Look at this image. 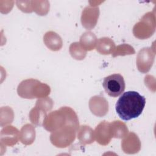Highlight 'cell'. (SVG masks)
I'll use <instances>...</instances> for the list:
<instances>
[{"instance_id":"1","label":"cell","mask_w":156,"mask_h":156,"mask_svg":"<svg viewBox=\"0 0 156 156\" xmlns=\"http://www.w3.org/2000/svg\"><path fill=\"white\" fill-rule=\"evenodd\" d=\"M145 104L144 96L137 91H128L119 97L116 103L115 110L121 119L129 121L138 118L142 113Z\"/></svg>"},{"instance_id":"2","label":"cell","mask_w":156,"mask_h":156,"mask_svg":"<svg viewBox=\"0 0 156 156\" xmlns=\"http://www.w3.org/2000/svg\"><path fill=\"white\" fill-rule=\"evenodd\" d=\"M68 124L79 129V120L76 114L71 108L67 107L51 112L46 116L43 122V127L52 132Z\"/></svg>"},{"instance_id":"3","label":"cell","mask_w":156,"mask_h":156,"mask_svg":"<svg viewBox=\"0 0 156 156\" xmlns=\"http://www.w3.org/2000/svg\"><path fill=\"white\" fill-rule=\"evenodd\" d=\"M50 87L36 79H30L22 81L18 85L17 92L23 98H43L49 94Z\"/></svg>"},{"instance_id":"4","label":"cell","mask_w":156,"mask_h":156,"mask_svg":"<svg viewBox=\"0 0 156 156\" xmlns=\"http://www.w3.org/2000/svg\"><path fill=\"white\" fill-rule=\"evenodd\" d=\"M77 130L72 125H65L62 128L52 132L50 136V140L52 144L57 147H66L74 140L76 132Z\"/></svg>"},{"instance_id":"5","label":"cell","mask_w":156,"mask_h":156,"mask_svg":"<svg viewBox=\"0 0 156 156\" xmlns=\"http://www.w3.org/2000/svg\"><path fill=\"white\" fill-rule=\"evenodd\" d=\"M155 29V22L154 15H152V13L149 12L145 14L140 21L134 26L133 33L136 38L145 39L152 35Z\"/></svg>"},{"instance_id":"6","label":"cell","mask_w":156,"mask_h":156,"mask_svg":"<svg viewBox=\"0 0 156 156\" xmlns=\"http://www.w3.org/2000/svg\"><path fill=\"white\" fill-rule=\"evenodd\" d=\"M105 92L111 97L116 98L121 95L125 90L124 77L119 74H113L105 77L102 82Z\"/></svg>"},{"instance_id":"7","label":"cell","mask_w":156,"mask_h":156,"mask_svg":"<svg viewBox=\"0 0 156 156\" xmlns=\"http://www.w3.org/2000/svg\"><path fill=\"white\" fill-rule=\"evenodd\" d=\"M155 52L150 48H144L141 49L136 57L138 69L142 73H147L154 61Z\"/></svg>"},{"instance_id":"8","label":"cell","mask_w":156,"mask_h":156,"mask_svg":"<svg viewBox=\"0 0 156 156\" xmlns=\"http://www.w3.org/2000/svg\"><path fill=\"white\" fill-rule=\"evenodd\" d=\"M94 138L97 143L102 146L107 145L113 138L110 129V124L105 121H102L96 127L94 132Z\"/></svg>"},{"instance_id":"9","label":"cell","mask_w":156,"mask_h":156,"mask_svg":"<svg viewBox=\"0 0 156 156\" xmlns=\"http://www.w3.org/2000/svg\"><path fill=\"white\" fill-rule=\"evenodd\" d=\"M99 15L98 7H87L82 11L81 16V22L82 26L87 29L94 28L97 23Z\"/></svg>"},{"instance_id":"10","label":"cell","mask_w":156,"mask_h":156,"mask_svg":"<svg viewBox=\"0 0 156 156\" xmlns=\"http://www.w3.org/2000/svg\"><path fill=\"white\" fill-rule=\"evenodd\" d=\"M89 107L94 115L101 117L107 114L108 110V102L104 97L95 96L89 101Z\"/></svg>"},{"instance_id":"11","label":"cell","mask_w":156,"mask_h":156,"mask_svg":"<svg viewBox=\"0 0 156 156\" xmlns=\"http://www.w3.org/2000/svg\"><path fill=\"white\" fill-rule=\"evenodd\" d=\"M121 141V147L123 151L129 154L137 153L141 149V143L138 136L133 132H130L129 135Z\"/></svg>"},{"instance_id":"12","label":"cell","mask_w":156,"mask_h":156,"mask_svg":"<svg viewBox=\"0 0 156 156\" xmlns=\"http://www.w3.org/2000/svg\"><path fill=\"white\" fill-rule=\"evenodd\" d=\"M46 46L52 51H58L62 46V41L58 35L54 32H48L43 37Z\"/></svg>"},{"instance_id":"13","label":"cell","mask_w":156,"mask_h":156,"mask_svg":"<svg viewBox=\"0 0 156 156\" xmlns=\"http://www.w3.org/2000/svg\"><path fill=\"white\" fill-rule=\"evenodd\" d=\"M35 138V128L29 124L23 126L20 132L19 139L20 141L26 145H30L34 141Z\"/></svg>"},{"instance_id":"14","label":"cell","mask_w":156,"mask_h":156,"mask_svg":"<svg viewBox=\"0 0 156 156\" xmlns=\"http://www.w3.org/2000/svg\"><path fill=\"white\" fill-rule=\"evenodd\" d=\"M77 138L83 145L91 144L94 141V131L90 126H81L78 129Z\"/></svg>"},{"instance_id":"15","label":"cell","mask_w":156,"mask_h":156,"mask_svg":"<svg viewBox=\"0 0 156 156\" xmlns=\"http://www.w3.org/2000/svg\"><path fill=\"white\" fill-rule=\"evenodd\" d=\"M7 127L1 130V134L4 135V138H1V143H4L5 144L12 146L15 144L19 138L20 132L15 127L10 126V132H8Z\"/></svg>"},{"instance_id":"16","label":"cell","mask_w":156,"mask_h":156,"mask_svg":"<svg viewBox=\"0 0 156 156\" xmlns=\"http://www.w3.org/2000/svg\"><path fill=\"white\" fill-rule=\"evenodd\" d=\"M115 48V43L108 37L101 38L97 41L96 50L101 54L107 55L112 54Z\"/></svg>"},{"instance_id":"17","label":"cell","mask_w":156,"mask_h":156,"mask_svg":"<svg viewBox=\"0 0 156 156\" xmlns=\"http://www.w3.org/2000/svg\"><path fill=\"white\" fill-rule=\"evenodd\" d=\"M97 41L96 37L93 33L86 32L80 37L79 43L85 51H91L95 48Z\"/></svg>"},{"instance_id":"18","label":"cell","mask_w":156,"mask_h":156,"mask_svg":"<svg viewBox=\"0 0 156 156\" xmlns=\"http://www.w3.org/2000/svg\"><path fill=\"white\" fill-rule=\"evenodd\" d=\"M110 124L113 138H122L127 135L128 129L124 123L120 121H115Z\"/></svg>"},{"instance_id":"19","label":"cell","mask_w":156,"mask_h":156,"mask_svg":"<svg viewBox=\"0 0 156 156\" xmlns=\"http://www.w3.org/2000/svg\"><path fill=\"white\" fill-rule=\"evenodd\" d=\"M46 116V112L36 107L32 108L29 113V118L31 122L37 125H41Z\"/></svg>"},{"instance_id":"20","label":"cell","mask_w":156,"mask_h":156,"mask_svg":"<svg viewBox=\"0 0 156 156\" xmlns=\"http://www.w3.org/2000/svg\"><path fill=\"white\" fill-rule=\"evenodd\" d=\"M69 52L74 58L79 60H83L87 54L86 51L78 42L73 43L70 45Z\"/></svg>"},{"instance_id":"21","label":"cell","mask_w":156,"mask_h":156,"mask_svg":"<svg viewBox=\"0 0 156 156\" xmlns=\"http://www.w3.org/2000/svg\"><path fill=\"white\" fill-rule=\"evenodd\" d=\"M135 53V51L133 47L127 44H123L121 45H119L116 48H115L112 54V56L115 57L118 55H130Z\"/></svg>"},{"instance_id":"22","label":"cell","mask_w":156,"mask_h":156,"mask_svg":"<svg viewBox=\"0 0 156 156\" xmlns=\"http://www.w3.org/2000/svg\"><path fill=\"white\" fill-rule=\"evenodd\" d=\"M52 105L53 102L52 99L47 97L38 99L36 103V107L46 112L48 110H50L52 108Z\"/></svg>"}]
</instances>
